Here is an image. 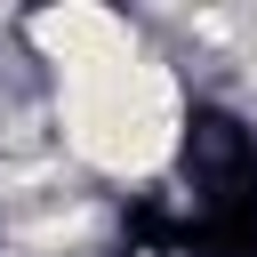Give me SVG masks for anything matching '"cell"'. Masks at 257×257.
<instances>
[{
  "label": "cell",
  "mask_w": 257,
  "mask_h": 257,
  "mask_svg": "<svg viewBox=\"0 0 257 257\" xmlns=\"http://www.w3.org/2000/svg\"><path fill=\"white\" fill-rule=\"evenodd\" d=\"M48 112L56 153L96 185H153L185 153V72L169 48L145 40V24L120 48L48 72Z\"/></svg>",
  "instance_id": "cell-1"
}]
</instances>
